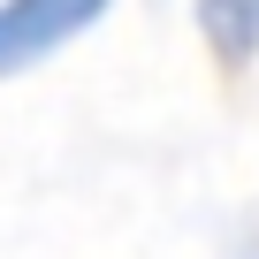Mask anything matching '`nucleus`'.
Instances as JSON below:
<instances>
[{"label": "nucleus", "mask_w": 259, "mask_h": 259, "mask_svg": "<svg viewBox=\"0 0 259 259\" xmlns=\"http://www.w3.org/2000/svg\"><path fill=\"white\" fill-rule=\"evenodd\" d=\"M99 16H107V0H0V76H23L31 61L61 54Z\"/></svg>", "instance_id": "obj_1"}, {"label": "nucleus", "mask_w": 259, "mask_h": 259, "mask_svg": "<svg viewBox=\"0 0 259 259\" xmlns=\"http://www.w3.org/2000/svg\"><path fill=\"white\" fill-rule=\"evenodd\" d=\"M198 31L221 61H251L259 54V0H198Z\"/></svg>", "instance_id": "obj_2"}]
</instances>
